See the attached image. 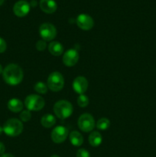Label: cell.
<instances>
[{"instance_id": "1", "label": "cell", "mask_w": 156, "mask_h": 157, "mask_svg": "<svg viewBox=\"0 0 156 157\" xmlns=\"http://www.w3.org/2000/svg\"><path fill=\"white\" fill-rule=\"evenodd\" d=\"M2 77L5 82L11 86L19 84L24 78L23 70L19 65L15 64H10L3 69Z\"/></svg>"}, {"instance_id": "2", "label": "cell", "mask_w": 156, "mask_h": 157, "mask_svg": "<svg viewBox=\"0 0 156 157\" xmlns=\"http://www.w3.org/2000/svg\"><path fill=\"white\" fill-rule=\"evenodd\" d=\"M3 132L7 136L15 137L19 136L23 131V124L21 121L16 118L9 119L5 123L3 126Z\"/></svg>"}, {"instance_id": "3", "label": "cell", "mask_w": 156, "mask_h": 157, "mask_svg": "<svg viewBox=\"0 0 156 157\" xmlns=\"http://www.w3.org/2000/svg\"><path fill=\"white\" fill-rule=\"evenodd\" d=\"M54 112L60 119H67L73 113V106L69 101L65 100L58 101L54 105Z\"/></svg>"}, {"instance_id": "4", "label": "cell", "mask_w": 156, "mask_h": 157, "mask_svg": "<svg viewBox=\"0 0 156 157\" xmlns=\"http://www.w3.org/2000/svg\"><path fill=\"white\" fill-rule=\"evenodd\" d=\"M64 85V79L60 72L54 71L50 74L47 78V86L50 90L58 92L61 90Z\"/></svg>"}, {"instance_id": "5", "label": "cell", "mask_w": 156, "mask_h": 157, "mask_svg": "<svg viewBox=\"0 0 156 157\" xmlns=\"http://www.w3.org/2000/svg\"><path fill=\"white\" fill-rule=\"evenodd\" d=\"M44 98L37 94L28 95L24 100V105L30 111H39L44 107Z\"/></svg>"}, {"instance_id": "6", "label": "cell", "mask_w": 156, "mask_h": 157, "mask_svg": "<svg viewBox=\"0 0 156 157\" xmlns=\"http://www.w3.org/2000/svg\"><path fill=\"white\" fill-rule=\"evenodd\" d=\"M77 124L79 128L82 131L85 133L92 131L95 127V121L94 118L93 117L90 113H83L79 117L77 121Z\"/></svg>"}, {"instance_id": "7", "label": "cell", "mask_w": 156, "mask_h": 157, "mask_svg": "<svg viewBox=\"0 0 156 157\" xmlns=\"http://www.w3.org/2000/svg\"><path fill=\"white\" fill-rule=\"evenodd\" d=\"M39 34L44 41H50L56 37L57 29L50 23H43L39 27Z\"/></svg>"}, {"instance_id": "8", "label": "cell", "mask_w": 156, "mask_h": 157, "mask_svg": "<svg viewBox=\"0 0 156 157\" xmlns=\"http://www.w3.org/2000/svg\"><path fill=\"white\" fill-rule=\"evenodd\" d=\"M68 136V130L64 126H58L51 132V140L55 144L64 142Z\"/></svg>"}, {"instance_id": "9", "label": "cell", "mask_w": 156, "mask_h": 157, "mask_svg": "<svg viewBox=\"0 0 156 157\" xmlns=\"http://www.w3.org/2000/svg\"><path fill=\"white\" fill-rule=\"evenodd\" d=\"M76 21L78 27L84 31L90 30L94 25L93 18L87 14H80L78 15Z\"/></svg>"}, {"instance_id": "10", "label": "cell", "mask_w": 156, "mask_h": 157, "mask_svg": "<svg viewBox=\"0 0 156 157\" xmlns=\"http://www.w3.org/2000/svg\"><path fill=\"white\" fill-rule=\"evenodd\" d=\"M79 60V53L75 49H69L63 56V62L67 67L74 66Z\"/></svg>"}, {"instance_id": "11", "label": "cell", "mask_w": 156, "mask_h": 157, "mask_svg": "<svg viewBox=\"0 0 156 157\" xmlns=\"http://www.w3.org/2000/svg\"><path fill=\"white\" fill-rule=\"evenodd\" d=\"M30 4L26 1H18L14 5L13 12L18 17H24L30 12Z\"/></svg>"}, {"instance_id": "12", "label": "cell", "mask_w": 156, "mask_h": 157, "mask_svg": "<svg viewBox=\"0 0 156 157\" xmlns=\"http://www.w3.org/2000/svg\"><path fill=\"white\" fill-rule=\"evenodd\" d=\"M73 88L76 93L84 94L88 88V81L84 77H76L73 81Z\"/></svg>"}, {"instance_id": "13", "label": "cell", "mask_w": 156, "mask_h": 157, "mask_svg": "<svg viewBox=\"0 0 156 157\" xmlns=\"http://www.w3.org/2000/svg\"><path fill=\"white\" fill-rule=\"evenodd\" d=\"M40 8L44 12L52 14L57 10L58 5L54 0H40Z\"/></svg>"}, {"instance_id": "14", "label": "cell", "mask_w": 156, "mask_h": 157, "mask_svg": "<svg viewBox=\"0 0 156 157\" xmlns=\"http://www.w3.org/2000/svg\"><path fill=\"white\" fill-rule=\"evenodd\" d=\"M8 108L10 111L14 113L21 112L23 109V103L17 98H12L8 102Z\"/></svg>"}, {"instance_id": "15", "label": "cell", "mask_w": 156, "mask_h": 157, "mask_svg": "<svg viewBox=\"0 0 156 157\" xmlns=\"http://www.w3.org/2000/svg\"><path fill=\"white\" fill-rule=\"evenodd\" d=\"M48 50L54 56H60L64 52V47L58 41H52L49 44Z\"/></svg>"}, {"instance_id": "16", "label": "cell", "mask_w": 156, "mask_h": 157, "mask_svg": "<svg viewBox=\"0 0 156 157\" xmlns=\"http://www.w3.org/2000/svg\"><path fill=\"white\" fill-rule=\"evenodd\" d=\"M69 139H70V144L74 147H80L84 143V137L82 134L76 130L72 131L69 134Z\"/></svg>"}, {"instance_id": "17", "label": "cell", "mask_w": 156, "mask_h": 157, "mask_svg": "<svg viewBox=\"0 0 156 157\" xmlns=\"http://www.w3.org/2000/svg\"><path fill=\"white\" fill-rule=\"evenodd\" d=\"M89 144L93 147H97L102 144V135L97 131H94L90 134L88 137Z\"/></svg>"}, {"instance_id": "18", "label": "cell", "mask_w": 156, "mask_h": 157, "mask_svg": "<svg viewBox=\"0 0 156 157\" xmlns=\"http://www.w3.org/2000/svg\"><path fill=\"white\" fill-rule=\"evenodd\" d=\"M56 124V118L50 113L44 114L41 119V124L44 128H50Z\"/></svg>"}, {"instance_id": "19", "label": "cell", "mask_w": 156, "mask_h": 157, "mask_svg": "<svg viewBox=\"0 0 156 157\" xmlns=\"http://www.w3.org/2000/svg\"><path fill=\"white\" fill-rule=\"evenodd\" d=\"M110 120L106 117H102L99 119L96 123V127L100 130H106L110 127Z\"/></svg>"}, {"instance_id": "20", "label": "cell", "mask_w": 156, "mask_h": 157, "mask_svg": "<svg viewBox=\"0 0 156 157\" xmlns=\"http://www.w3.org/2000/svg\"><path fill=\"white\" fill-rule=\"evenodd\" d=\"M34 89H35V91L38 94H44L47 92V84H45L43 82H38L35 84L34 86Z\"/></svg>"}, {"instance_id": "21", "label": "cell", "mask_w": 156, "mask_h": 157, "mask_svg": "<svg viewBox=\"0 0 156 157\" xmlns=\"http://www.w3.org/2000/svg\"><path fill=\"white\" fill-rule=\"evenodd\" d=\"M77 104L80 107H86L89 104V98L87 95L80 94L77 98Z\"/></svg>"}, {"instance_id": "22", "label": "cell", "mask_w": 156, "mask_h": 157, "mask_svg": "<svg viewBox=\"0 0 156 157\" xmlns=\"http://www.w3.org/2000/svg\"><path fill=\"white\" fill-rule=\"evenodd\" d=\"M31 118H32V113H31L30 110H25L21 112L20 119L22 122H28V121H30Z\"/></svg>"}, {"instance_id": "23", "label": "cell", "mask_w": 156, "mask_h": 157, "mask_svg": "<svg viewBox=\"0 0 156 157\" xmlns=\"http://www.w3.org/2000/svg\"><path fill=\"white\" fill-rule=\"evenodd\" d=\"M35 47H36L37 50L39 51V52H43L47 48V43L44 40H39L35 44Z\"/></svg>"}, {"instance_id": "24", "label": "cell", "mask_w": 156, "mask_h": 157, "mask_svg": "<svg viewBox=\"0 0 156 157\" xmlns=\"http://www.w3.org/2000/svg\"><path fill=\"white\" fill-rule=\"evenodd\" d=\"M76 157H90V154L85 149H80L76 152Z\"/></svg>"}, {"instance_id": "25", "label": "cell", "mask_w": 156, "mask_h": 157, "mask_svg": "<svg viewBox=\"0 0 156 157\" xmlns=\"http://www.w3.org/2000/svg\"><path fill=\"white\" fill-rule=\"evenodd\" d=\"M7 44H6V41L3 38H0V53H3L6 50Z\"/></svg>"}, {"instance_id": "26", "label": "cell", "mask_w": 156, "mask_h": 157, "mask_svg": "<svg viewBox=\"0 0 156 157\" xmlns=\"http://www.w3.org/2000/svg\"><path fill=\"white\" fill-rule=\"evenodd\" d=\"M5 151H6V147H5V145L2 143L0 142V154H4Z\"/></svg>"}, {"instance_id": "27", "label": "cell", "mask_w": 156, "mask_h": 157, "mask_svg": "<svg viewBox=\"0 0 156 157\" xmlns=\"http://www.w3.org/2000/svg\"><path fill=\"white\" fill-rule=\"evenodd\" d=\"M0 157H15L13 155L10 154V153H4V154L2 155Z\"/></svg>"}, {"instance_id": "28", "label": "cell", "mask_w": 156, "mask_h": 157, "mask_svg": "<svg viewBox=\"0 0 156 157\" xmlns=\"http://www.w3.org/2000/svg\"><path fill=\"white\" fill-rule=\"evenodd\" d=\"M36 5H37L36 0H32V1L30 2V6H32V7H35V6H36Z\"/></svg>"}, {"instance_id": "29", "label": "cell", "mask_w": 156, "mask_h": 157, "mask_svg": "<svg viewBox=\"0 0 156 157\" xmlns=\"http://www.w3.org/2000/svg\"><path fill=\"white\" fill-rule=\"evenodd\" d=\"M2 72H3V68H2V66L1 64H0V75H1V74H2Z\"/></svg>"}, {"instance_id": "30", "label": "cell", "mask_w": 156, "mask_h": 157, "mask_svg": "<svg viewBox=\"0 0 156 157\" xmlns=\"http://www.w3.org/2000/svg\"><path fill=\"white\" fill-rule=\"evenodd\" d=\"M3 132V128L2 127H0V135L2 134V133Z\"/></svg>"}, {"instance_id": "31", "label": "cell", "mask_w": 156, "mask_h": 157, "mask_svg": "<svg viewBox=\"0 0 156 157\" xmlns=\"http://www.w3.org/2000/svg\"><path fill=\"white\" fill-rule=\"evenodd\" d=\"M4 1H5V0H0V6H2V5L3 4Z\"/></svg>"}, {"instance_id": "32", "label": "cell", "mask_w": 156, "mask_h": 157, "mask_svg": "<svg viewBox=\"0 0 156 157\" xmlns=\"http://www.w3.org/2000/svg\"><path fill=\"white\" fill-rule=\"evenodd\" d=\"M50 157H60L59 156H58V155H52Z\"/></svg>"}]
</instances>
